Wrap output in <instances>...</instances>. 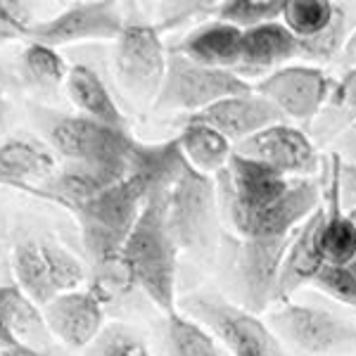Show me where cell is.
I'll return each instance as SVG.
<instances>
[{
	"label": "cell",
	"instance_id": "1",
	"mask_svg": "<svg viewBox=\"0 0 356 356\" xmlns=\"http://www.w3.org/2000/svg\"><path fill=\"white\" fill-rule=\"evenodd\" d=\"M178 245L166 226V191L147 197L134 231L126 240L122 254V271L154 307L169 316L178 312L176 302V268Z\"/></svg>",
	"mask_w": 356,
	"mask_h": 356
},
{
	"label": "cell",
	"instance_id": "2",
	"mask_svg": "<svg viewBox=\"0 0 356 356\" xmlns=\"http://www.w3.org/2000/svg\"><path fill=\"white\" fill-rule=\"evenodd\" d=\"M150 195L152 186L147 176L131 171L124 181L95 193L93 197L72 209L79 228H81L86 252L97 266L122 268L126 240H129Z\"/></svg>",
	"mask_w": 356,
	"mask_h": 356
},
{
	"label": "cell",
	"instance_id": "3",
	"mask_svg": "<svg viewBox=\"0 0 356 356\" xmlns=\"http://www.w3.org/2000/svg\"><path fill=\"white\" fill-rule=\"evenodd\" d=\"M53 152L69 166H79L102 176L110 183L124 181L131 174L138 140L126 129L100 124L83 114L60 117L50 129Z\"/></svg>",
	"mask_w": 356,
	"mask_h": 356
},
{
	"label": "cell",
	"instance_id": "4",
	"mask_svg": "<svg viewBox=\"0 0 356 356\" xmlns=\"http://www.w3.org/2000/svg\"><path fill=\"white\" fill-rule=\"evenodd\" d=\"M166 226L181 252H209L221 228V200L214 176L186 162L166 191Z\"/></svg>",
	"mask_w": 356,
	"mask_h": 356
},
{
	"label": "cell",
	"instance_id": "5",
	"mask_svg": "<svg viewBox=\"0 0 356 356\" xmlns=\"http://www.w3.org/2000/svg\"><path fill=\"white\" fill-rule=\"evenodd\" d=\"M268 328L302 356H356V323L312 302H280L268 314Z\"/></svg>",
	"mask_w": 356,
	"mask_h": 356
},
{
	"label": "cell",
	"instance_id": "6",
	"mask_svg": "<svg viewBox=\"0 0 356 356\" xmlns=\"http://www.w3.org/2000/svg\"><path fill=\"white\" fill-rule=\"evenodd\" d=\"M183 309L231 349L233 356H288L268 323L240 304L209 292H193L183 300Z\"/></svg>",
	"mask_w": 356,
	"mask_h": 356
},
{
	"label": "cell",
	"instance_id": "7",
	"mask_svg": "<svg viewBox=\"0 0 356 356\" xmlns=\"http://www.w3.org/2000/svg\"><path fill=\"white\" fill-rule=\"evenodd\" d=\"M166 65L169 53L157 26L140 15L129 17L114 50V74L119 86L134 100L154 105L166 76Z\"/></svg>",
	"mask_w": 356,
	"mask_h": 356
},
{
	"label": "cell",
	"instance_id": "8",
	"mask_svg": "<svg viewBox=\"0 0 356 356\" xmlns=\"http://www.w3.org/2000/svg\"><path fill=\"white\" fill-rule=\"evenodd\" d=\"M254 86L240 79L235 72L226 69H209L195 65L193 60L183 57L181 53L169 50V65L166 76L154 100V110L159 112H188L193 114L216 105L231 95L250 93Z\"/></svg>",
	"mask_w": 356,
	"mask_h": 356
},
{
	"label": "cell",
	"instance_id": "9",
	"mask_svg": "<svg viewBox=\"0 0 356 356\" xmlns=\"http://www.w3.org/2000/svg\"><path fill=\"white\" fill-rule=\"evenodd\" d=\"M332 83L335 79H330L323 67L292 62L257 81L254 90L268 102H273L285 119L312 126L328 102Z\"/></svg>",
	"mask_w": 356,
	"mask_h": 356
},
{
	"label": "cell",
	"instance_id": "10",
	"mask_svg": "<svg viewBox=\"0 0 356 356\" xmlns=\"http://www.w3.org/2000/svg\"><path fill=\"white\" fill-rule=\"evenodd\" d=\"M124 22V13L112 0H81L67 5L50 19L36 22L29 31V38L50 48L83 41H117Z\"/></svg>",
	"mask_w": 356,
	"mask_h": 356
},
{
	"label": "cell",
	"instance_id": "11",
	"mask_svg": "<svg viewBox=\"0 0 356 356\" xmlns=\"http://www.w3.org/2000/svg\"><path fill=\"white\" fill-rule=\"evenodd\" d=\"M235 154L271 166L285 178H309L318 171V147L312 136L288 122L268 126L238 143Z\"/></svg>",
	"mask_w": 356,
	"mask_h": 356
},
{
	"label": "cell",
	"instance_id": "12",
	"mask_svg": "<svg viewBox=\"0 0 356 356\" xmlns=\"http://www.w3.org/2000/svg\"><path fill=\"white\" fill-rule=\"evenodd\" d=\"M292 238H266V240H243L235 261L240 283L243 307L252 314L266 312L273 304L275 283L288 254Z\"/></svg>",
	"mask_w": 356,
	"mask_h": 356
},
{
	"label": "cell",
	"instance_id": "13",
	"mask_svg": "<svg viewBox=\"0 0 356 356\" xmlns=\"http://www.w3.org/2000/svg\"><path fill=\"white\" fill-rule=\"evenodd\" d=\"M43 316L57 340L72 349H86L105 328V297L97 288L65 292L45 304Z\"/></svg>",
	"mask_w": 356,
	"mask_h": 356
},
{
	"label": "cell",
	"instance_id": "14",
	"mask_svg": "<svg viewBox=\"0 0 356 356\" xmlns=\"http://www.w3.org/2000/svg\"><path fill=\"white\" fill-rule=\"evenodd\" d=\"M188 119H197L211 129H216L221 136H226L233 145L247 140V138L257 136L259 131L268 129V126L283 124L285 117L273 102L259 95L257 90L250 93L231 95L226 100L216 102V105L207 107V110L193 114Z\"/></svg>",
	"mask_w": 356,
	"mask_h": 356
},
{
	"label": "cell",
	"instance_id": "15",
	"mask_svg": "<svg viewBox=\"0 0 356 356\" xmlns=\"http://www.w3.org/2000/svg\"><path fill=\"white\" fill-rule=\"evenodd\" d=\"M302 57L300 38L283 22H268L250 31H243V48L235 74L250 83V79H266L268 74L292 65Z\"/></svg>",
	"mask_w": 356,
	"mask_h": 356
},
{
	"label": "cell",
	"instance_id": "16",
	"mask_svg": "<svg viewBox=\"0 0 356 356\" xmlns=\"http://www.w3.org/2000/svg\"><path fill=\"white\" fill-rule=\"evenodd\" d=\"M323 221H325V204H321L318 209L297 228L288 254H285L283 268H280L278 283H275L273 304L292 300V295L300 288H304V285H312L318 271L325 266L323 252H321Z\"/></svg>",
	"mask_w": 356,
	"mask_h": 356
},
{
	"label": "cell",
	"instance_id": "17",
	"mask_svg": "<svg viewBox=\"0 0 356 356\" xmlns=\"http://www.w3.org/2000/svg\"><path fill=\"white\" fill-rule=\"evenodd\" d=\"M50 337L43 309L17 285H0V349L24 347L48 356Z\"/></svg>",
	"mask_w": 356,
	"mask_h": 356
},
{
	"label": "cell",
	"instance_id": "18",
	"mask_svg": "<svg viewBox=\"0 0 356 356\" xmlns=\"http://www.w3.org/2000/svg\"><path fill=\"white\" fill-rule=\"evenodd\" d=\"M57 174V157L48 145L31 138H10L0 145V186L43 197L33 183H48Z\"/></svg>",
	"mask_w": 356,
	"mask_h": 356
},
{
	"label": "cell",
	"instance_id": "19",
	"mask_svg": "<svg viewBox=\"0 0 356 356\" xmlns=\"http://www.w3.org/2000/svg\"><path fill=\"white\" fill-rule=\"evenodd\" d=\"M240 48H243V31L214 17L188 31L171 50L193 60L195 65L235 72L240 62Z\"/></svg>",
	"mask_w": 356,
	"mask_h": 356
},
{
	"label": "cell",
	"instance_id": "20",
	"mask_svg": "<svg viewBox=\"0 0 356 356\" xmlns=\"http://www.w3.org/2000/svg\"><path fill=\"white\" fill-rule=\"evenodd\" d=\"M340 166L342 157L337 152L330 154V181H328V202H325V221L321 231V252L325 264L349 266L356 257V233L342 204L340 193Z\"/></svg>",
	"mask_w": 356,
	"mask_h": 356
},
{
	"label": "cell",
	"instance_id": "21",
	"mask_svg": "<svg viewBox=\"0 0 356 356\" xmlns=\"http://www.w3.org/2000/svg\"><path fill=\"white\" fill-rule=\"evenodd\" d=\"M67 97L74 102L79 114L88 119H95L100 124L114 126V129H126V117L114 102L112 93L107 90L100 74L88 65H72L65 81Z\"/></svg>",
	"mask_w": 356,
	"mask_h": 356
},
{
	"label": "cell",
	"instance_id": "22",
	"mask_svg": "<svg viewBox=\"0 0 356 356\" xmlns=\"http://www.w3.org/2000/svg\"><path fill=\"white\" fill-rule=\"evenodd\" d=\"M356 124V67H349L342 72L340 79H335L328 102L312 124V140L316 147L335 143L342 134Z\"/></svg>",
	"mask_w": 356,
	"mask_h": 356
},
{
	"label": "cell",
	"instance_id": "23",
	"mask_svg": "<svg viewBox=\"0 0 356 356\" xmlns=\"http://www.w3.org/2000/svg\"><path fill=\"white\" fill-rule=\"evenodd\" d=\"M176 140L186 162L207 176H219L235 152V145L226 136H221L216 129L197 122V119H188Z\"/></svg>",
	"mask_w": 356,
	"mask_h": 356
},
{
	"label": "cell",
	"instance_id": "24",
	"mask_svg": "<svg viewBox=\"0 0 356 356\" xmlns=\"http://www.w3.org/2000/svg\"><path fill=\"white\" fill-rule=\"evenodd\" d=\"M13 273L15 285L31 302L45 307L57 297L53 275H50L48 261H45L41 240H22L13 250Z\"/></svg>",
	"mask_w": 356,
	"mask_h": 356
},
{
	"label": "cell",
	"instance_id": "25",
	"mask_svg": "<svg viewBox=\"0 0 356 356\" xmlns=\"http://www.w3.org/2000/svg\"><path fill=\"white\" fill-rule=\"evenodd\" d=\"M166 349L171 356H219L216 337L200 321L181 312L166 316Z\"/></svg>",
	"mask_w": 356,
	"mask_h": 356
},
{
	"label": "cell",
	"instance_id": "26",
	"mask_svg": "<svg viewBox=\"0 0 356 356\" xmlns=\"http://www.w3.org/2000/svg\"><path fill=\"white\" fill-rule=\"evenodd\" d=\"M337 10H340V5L332 0H285L280 22L300 41H309L332 24Z\"/></svg>",
	"mask_w": 356,
	"mask_h": 356
},
{
	"label": "cell",
	"instance_id": "27",
	"mask_svg": "<svg viewBox=\"0 0 356 356\" xmlns=\"http://www.w3.org/2000/svg\"><path fill=\"white\" fill-rule=\"evenodd\" d=\"M352 31L354 29H349L347 8L340 5L335 19H332V24L325 29V31H321L318 36L309 38V41H300L302 57L307 60V65H316V67H323L335 60L340 62L349 38H352Z\"/></svg>",
	"mask_w": 356,
	"mask_h": 356
},
{
	"label": "cell",
	"instance_id": "28",
	"mask_svg": "<svg viewBox=\"0 0 356 356\" xmlns=\"http://www.w3.org/2000/svg\"><path fill=\"white\" fill-rule=\"evenodd\" d=\"M283 10L285 0H226V3H219L216 19L240 31H250L268 22H280Z\"/></svg>",
	"mask_w": 356,
	"mask_h": 356
},
{
	"label": "cell",
	"instance_id": "29",
	"mask_svg": "<svg viewBox=\"0 0 356 356\" xmlns=\"http://www.w3.org/2000/svg\"><path fill=\"white\" fill-rule=\"evenodd\" d=\"M219 3L214 0H176L159 5V17L152 22L159 33L169 31H193L195 26L214 19Z\"/></svg>",
	"mask_w": 356,
	"mask_h": 356
},
{
	"label": "cell",
	"instance_id": "30",
	"mask_svg": "<svg viewBox=\"0 0 356 356\" xmlns=\"http://www.w3.org/2000/svg\"><path fill=\"white\" fill-rule=\"evenodd\" d=\"M22 69L33 83L38 86H65L69 65L67 60L57 53V48L43 43H29L22 53Z\"/></svg>",
	"mask_w": 356,
	"mask_h": 356
},
{
	"label": "cell",
	"instance_id": "31",
	"mask_svg": "<svg viewBox=\"0 0 356 356\" xmlns=\"http://www.w3.org/2000/svg\"><path fill=\"white\" fill-rule=\"evenodd\" d=\"M45 261H48L50 275H53V283L57 295H65L72 290H81L86 280V268L83 264L67 250L65 245L55 243V240H41Z\"/></svg>",
	"mask_w": 356,
	"mask_h": 356
},
{
	"label": "cell",
	"instance_id": "32",
	"mask_svg": "<svg viewBox=\"0 0 356 356\" xmlns=\"http://www.w3.org/2000/svg\"><path fill=\"white\" fill-rule=\"evenodd\" d=\"M90 347V356H152L145 337L126 323H112L102 328Z\"/></svg>",
	"mask_w": 356,
	"mask_h": 356
},
{
	"label": "cell",
	"instance_id": "33",
	"mask_svg": "<svg viewBox=\"0 0 356 356\" xmlns=\"http://www.w3.org/2000/svg\"><path fill=\"white\" fill-rule=\"evenodd\" d=\"M314 288L325 292L335 302L347 304L356 309V275L349 271V266H335V264H325L314 278Z\"/></svg>",
	"mask_w": 356,
	"mask_h": 356
},
{
	"label": "cell",
	"instance_id": "34",
	"mask_svg": "<svg viewBox=\"0 0 356 356\" xmlns=\"http://www.w3.org/2000/svg\"><path fill=\"white\" fill-rule=\"evenodd\" d=\"M340 193L344 209L356 207V164L342 162L340 166Z\"/></svg>",
	"mask_w": 356,
	"mask_h": 356
},
{
	"label": "cell",
	"instance_id": "35",
	"mask_svg": "<svg viewBox=\"0 0 356 356\" xmlns=\"http://www.w3.org/2000/svg\"><path fill=\"white\" fill-rule=\"evenodd\" d=\"M335 152L342 157V162H349V164H356V124L347 134H342L340 138L335 140Z\"/></svg>",
	"mask_w": 356,
	"mask_h": 356
},
{
	"label": "cell",
	"instance_id": "36",
	"mask_svg": "<svg viewBox=\"0 0 356 356\" xmlns=\"http://www.w3.org/2000/svg\"><path fill=\"white\" fill-rule=\"evenodd\" d=\"M340 65H342L344 69L356 67V26H354V31H352V38H349L347 48H344V53H342V57H340Z\"/></svg>",
	"mask_w": 356,
	"mask_h": 356
},
{
	"label": "cell",
	"instance_id": "37",
	"mask_svg": "<svg viewBox=\"0 0 356 356\" xmlns=\"http://www.w3.org/2000/svg\"><path fill=\"white\" fill-rule=\"evenodd\" d=\"M0 356H45V354L31 352V349L24 347H13V349H0Z\"/></svg>",
	"mask_w": 356,
	"mask_h": 356
},
{
	"label": "cell",
	"instance_id": "38",
	"mask_svg": "<svg viewBox=\"0 0 356 356\" xmlns=\"http://www.w3.org/2000/svg\"><path fill=\"white\" fill-rule=\"evenodd\" d=\"M5 83H8V74H5V69L0 67V93L5 90Z\"/></svg>",
	"mask_w": 356,
	"mask_h": 356
},
{
	"label": "cell",
	"instance_id": "39",
	"mask_svg": "<svg viewBox=\"0 0 356 356\" xmlns=\"http://www.w3.org/2000/svg\"><path fill=\"white\" fill-rule=\"evenodd\" d=\"M347 216H349V221H352L354 233H356V207H352V209H347Z\"/></svg>",
	"mask_w": 356,
	"mask_h": 356
},
{
	"label": "cell",
	"instance_id": "40",
	"mask_svg": "<svg viewBox=\"0 0 356 356\" xmlns=\"http://www.w3.org/2000/svg\"><path fill=\"white\" fill-rule=\"evenodd\" d=\"M349 271H352V273L356 275V257H354L352 261H349Z\"/></svg>",
	"mask_w": 356,
	"mask_h": 356
}]
</instances>
